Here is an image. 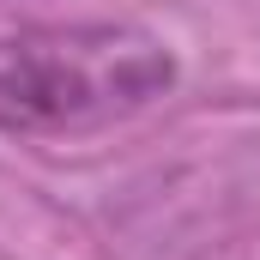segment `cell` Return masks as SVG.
Here are the masks:
<instances>
[{"label":"cell","mask_w":260,"mask_h":260,"mask_svg":"<svg viewBox=\"0 0 260 260\" xmlns=\"http://www.w3.org/2000/svg\"><path fill=\"white\" fill-rule=\"evenodd\" d=\"M176 55L139 24H30L0 37V133H97L151 109Z\"/></svg>","instance_id":"obj_1"}]
</instances>
